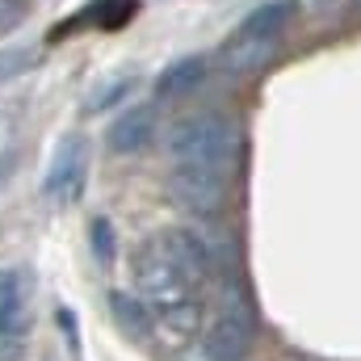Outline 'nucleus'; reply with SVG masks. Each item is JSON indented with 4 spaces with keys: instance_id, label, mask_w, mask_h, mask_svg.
<instances>
[{
    "instance_id": "14",
    "label": "nucleus",
    "mask_w": 361,
    "mask_h": 361,
    "mask_svg": "<svg viewBox=\"0 0 361 361\" xmlns=\"http://www.w3.org/2000/svg\"><path fill=\"white\" fill-rule=\"evenodd\" d=\"M290 17H294V0H269L261 8H252L240 30L244 34H261V38H277L281 25H290Z\"/></svg>"
},
{
    "instance_id": "16",
    "label": "nucleus",
    "mask_w": 361,
    "mask_h": 361,
    "mask_svg": "<svg viewBox=\"0 0 361 361\" xmlns=\"http://www.w3.org/2000/svg\"><path fill=\"white\" fill-rule=\"evenodd\" d=\"M34 63H38L34 47H8V51H0V85L13 80V76H21V72H30Z\"/></svg>"
},
{
    "instance_id": "7",
    "label": "nucleus",
    "mask_w": 361,
    "mask_h": 361,
    "mask_svg": "<svg viewBox=\"0 0 361 361\" xmlns=\"http://www.w3.org/2000/svg\"><path fill=\"white\" fill-rule=\"evenodd\" d=\"M156 122H160L156 105H130V109L118 114L114 126H109V152H118V156L143 152V147L152 143V135H156Z\"/></svg>"
},
{
    "instance_id": "9",
    "label": "nucleus",
    "mask_w": 361,
    "mask_h": 361,
    "mask_svg": "<svg viewBox=\"0 0 361 361\" xmlns=\"http://www.w3.org/2000/svg\"><path fill=\"white\" fill-rule=\"evenodd\" d=\"M273 51H277V38H261V34H244V30H235L231 38H227V47H223V72H231V76H244V72H257V68H265L273 59Z\"/></svg>"
},
{
    "instance_id": "3",
    "label": "nucleus",
    "mask_w": 361,
    "mask_h": 361,
    "mask_svg": "<svg viewBox=\"0 0 361 361\" xmlns=\"http://www.w3.org/2000/svg\"><path fill=\"white\" fill-rule=\"evenodd\" d=\"M130 273H135V294L152 307V315L177 307V302H185V298H193V286L177 273V265L164 257V248H160L156 240H147V244L135 252Z\"/></svg>"
},
{
    "instance_id": "18",
    "label": "nucleus",
    "mask_w": 361,
    "mask_h": 361,
    "mask_svg": "<svg viewBox=\"0 0 361 361\" xmlns=\"http://www.w3.org/2000/svg\"><path fill=\"white\" fill-rule=\"evenodd\" d=\"M25 8H30V0H0V34L17 30L25 21Z\"/></svg>"
},
{
    "instance_id": "15",
    "label": "nucleus",
    "mask_w": 361,
    "mask_h": 361,
    "mask_svg": "<svg viewBox=\"0 0 361 361\" xmlns=\"http://www.w3.org/2000/svg\"><path fill=\"white\" fill-rule=\"evenodd\" d=\"M89 244H92L97 265H114V261H118V240H114L109 219H92L89 223Z\"/></svg>"
},
{
    "instance_id": "6",
    "label": "nucleus",
    "mask_w": 361,
    "mask_h": 361,
    "mask_svg": "<svg viewBox=\"0 0 361 361\" xmlns=\"http://www.w3.org/2000/svg\"><path fill=\"white\" fill-rule=\"evenodd\" d=\"M160 248H164V257L177 265V273L197 290L202 281H206V273L214 269V261H210V252H206V244H202V235L193 231V227H164L160 235H152Z\"/></svg>"
},
{
    "instance_id": "4",
    "label": "nucleus",
    "mask_w": 361,
    "mask_h": 361,
    "mask_svg": "<svg viewBox=\"0 0 361 361\" xmlns=\"http://www.w3.org/2000/svg\"><path fill=\"white\" fill-rule=\"evenodd\" d=\"M85 185H89V139L72 130L51 152V164H47V177H42V193L55 206H72L85 193Z\"/></svg>"
},
{
    "instance_id": "12",
    "label": "nucleus",
    "mask_w": 361,
    "mask_h": 361,
    "mask_svg": "<svg viewBox=\"0 0 361 361\" xmlns=\"http://www.w3.org/2000/svg\"><path fill=\"white\" fill-rule=\"evenodd\" d=\"M152 324H156V332L160 336H169V341H193L197 332H202V302L197 298H185L177 307H169V311H156L152 315Z\"/></svg>"
},
{
    "instance_id": "10",
    "label": "nucleus",
    "mask_w": 361,
    "mask_h": 361,
    "mask_svg": "<svg viewBox=\"0 0 361 361\" xmlns=\"http://www.w3.org/2000/svg\"><path fill=\"white\" fill-rule=\"evenodd\" d=\"M30 311H25V277L17 269H0V341L25 336Z\"/></svg>"
},
{
    "instance_id": "2",
    "label": "nucleus",
    "mask_w": 361,
    "mask_h": 361,
    "mask_svg": "<svg viewBox=\"0 0 361 361\" xmlns=\"http://www.w3.org/2000/svg\"><path fill=\"white\" fill-rule=\"evenodd\" d=\"M252 336H257L252 298L240 281H227L210 324H202V353L206 361H240L252 349Z\"/></svg>"
},
{
    "instance_id": "13",
    "label": "nucleus",
    "mask_w": 361,
    "mask_h": 361,
    "mask_svg": "<svg viewBox=\"0 0 361 361\" xmlns=\"http://www.w3.org/2000/svg\"><path fill=\"white\" fill-rule=\"evenodd\" d=\"M109 315L130 332V336H147L152 332V307L130 294V290H109Z\"/></svg>"
},
{
    "instance_id": "5",
    "label": "nucleus",
    "mask_w": 361,
    "mask_h": 361,
    "mask_svg": "<svg viewBox=\"0 0 361 361\" xmlns=\"http://www.w3.org/2000/svg\"><path fill=\"white\" fill-rule=\"evenodd\" d=\"M169 197L189 219H219L223 206H227V177L202 173V169H173Z\"/></svg>"
},
{
    "instance_id": "11",
    "label": "nucleus",
    "mask_w": 361,
    "mask_h": 361,
    "mask_svg": "<svg viewBox=\"0 0 361 361\" xmlns=\"http://www.w3.org/2000/svg\"><path fill=\"white\" fill-rule=\"evenodd\" d=\"M206 76V55H185L173 59L160 76H156V101H177L189 89H197V80Z\"/></svg>"
},
{
    "instance_id": "19",
    "label": "nucleus",
    "mask_w": 361,
    "mask_h": 361,
    "mask_svg": "<svg viewBox=\"0 0 361 361\" xmlns=\"http://www.w3.org/2000/svg\"><path fill=\"white\" fill-rule=\"evenodd\" d=\"M357 8H361V0H357Z\"/></svg>"
},
{
    "instance_id": "8",
    "label": "nucleus",
    "mask_w": 361,
    "mask_h": 361,
    "mask_svg": "<svg viewBox=\"0 0 361 361\" xmlns=\"http://www.w3.org/2000/svg\"><path fill=\"white\" fill-rule=\"evenodd\" d=\"M135 13H139V0H92V4H85L80 13H72L59 30H51V38H68V34H76V30H85V25H97V30H122Z\"/></svg>"
},
{
    "instance_id": "17",
    "label": "nucleus",
    "mask_w": 361,
    "mask_h": 361,
    "mask_svg": "<svg viewBox=\"0 0 361 361\" xmlns=\"http://www.w3.org/2000/svg\"><path fill=\"white\" fill-rule=\"evenodd\" d=\"M130 89H135V76H114L109 85H101V92L92 97L85 109H89V114H105L109 105H118V101H122V97H126Z\"/></svg>"
},
{
    "instance_id": "1",
    "label": "nucleus",
    "mask_w": 361,
    "mask_h": 361,
    "mask_svg": "<svg viewBox=\"0 0 361 361\" xmlns=\"http://www.w3.org/2000/svg\"><path fill=\"white\" fill-rule=\"evenodd\" d=\"M164 147H169V160L177 169H202V173L227 177L235 156H240V126H235V118L214 114V109L189 114L169 126Z\"/></svg>"
}]
</instances>
